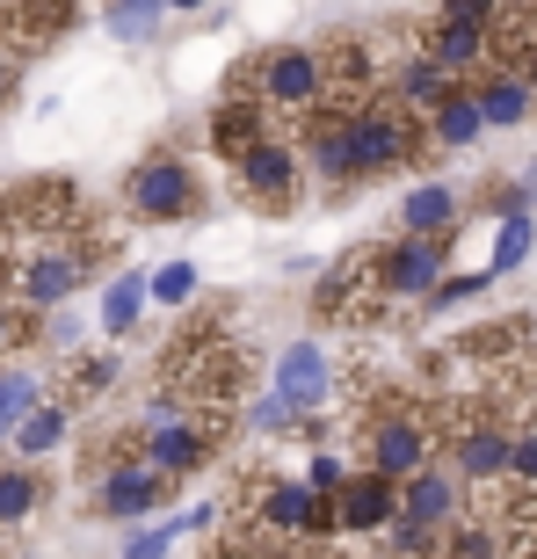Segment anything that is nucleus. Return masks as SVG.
Instances as JSON below:
<instances>
[{"label":"nucleus","mask_w":537,"mask_h":559,"mask_svg":"<svg viewBox=\"0 0 537 559\" xmlns=\"http://www.w3.org/2000/svg\"><path fill=\"white\" fill-rule=\"evenodd\" d=\"M211 443H218V415H182V407H153V415L139 421V436H131V451H139L145 465H160L167 479L196 473L211 457Z\"/></svg>","instance_id":"nucleus-8"},{"label":"nucleus","mask_w":537,"mask_h":559,"mask_svg":"<svg viewBox=\"0 0 537 559\" xmlns=\"http://www.w3.org/2000/svg\"><path fill=\"white\" fill-rule=\"evenodd\" d=\"M124 211L139 226H182L204 211V182L182 153H145L139 167L124 175Z\"/></svg>","instance_id":"nucleus-7"},{"label":"nucleus","mask_w":537,"mask_h":559,"mask_svg":"<svg viewBox=\"0 0 537 559\" xmlns=\"http://www.w3.org/2000/svg\"><path fill=\"white\" fill-rule=\"evenodd\" d=\"M306 479L320 487V495H342V479H349V473H342V457H327V451H320V457L306 465Z\"/></svg>","instance_id":"nucleus-33"},{"label":"nucleus","mask_w":537,"mask_h":559,"mask_svg":"<svg viewBox=\"0 0 537 559\" xmlns=\"http://www.w3.org/2000/svg\"><path fill=\"white\" fill-rule=\"evenodd\" d=\"M167 8H175V15H182V8H204V0H167Z\"/></svg>","instance_id":"nucleus-36"},{"label":"nucleus","mask_w":537,"mask_h":559,"mask_svg":"<svg viewBox=\"0 0 537 559\" xmlns=\"http://www.w3.org/2000/svg\"><path fill=\"white\" fill-rule=\"evenodd\" d=\"M117 385V356H81L73 371H65V400H95Z\"/></svg>","instance_id":"nucleus-27"},{"label":"nucleus","mask_w":537,"mask_h":559,"mask_svg":"<svg viewBox=\"0 0 537 559\" xmlns=\"http://www.w3.org/2000/svg\"><path fill=\"white\" fill-rule=\"evenodd\" d=\"M356 429H363V465H371V473H385V479H414L421 465H435V429H429V415H421L414 400H399V393L371 400Z\"/></svg>","instance_id":"nucleus-4"},{"label":"nucleus","mask_w":537,"mask_h":559,"mask_svg":"<svg viewBox=\"0 0 537 559\" xmlns=\"http://www.w3.org/2000/svg\"><path fill=\"white\" fill-rule=\"evenodd\" d=\"M232 516H240V538L276 545V552H298L312 538H342L334 495H320L312 479H290V473H248L232 487Z\"/></svg>","instance_id":"nucleus-1"},{"label":"nucleus","mask_w":537,"mask_h":559,"mask_svg":"<svg viewBox=\"0 0 537 559\" xmlns=\"http://www.w3.org/2000/svg\"><path fill=\"white\" fill-rule=\"evenodd\" d=\"M363 270H371V306H429V290L451 270V233L443 240H429V233L371 240L363 248Z\"/></svg>","instance_id":"nucleus-3"},{"label":"nucleus","mask_w":537,"mask_h":559,"mask_svg":"<svg viewBox=\"0 0 537 559\" xmlns=\"http://www.w3.org/2000/svg\"><path fill=\"white\" fill-rule=\"evenodd\" d=\"M443 451H451V473L473 479V487H494L509 479V451H516V421H501L494 407H465L443 436Z\"/></svg>","instance_id":"nucleus-9"},{"label":"nucleus","mask_w":537,"mask_h":559,"mask_svg":"<svg viewBox=\"0 0 537 559\" xmlns=\"http://www.w3.org/2000/svg\"><path fill=\"white\" fill-rule=\"evenodd\" d=\"M334 516H342V538H385L399 516V479L385 473H349L342 479V495H334Z\"/></svg>","instance_id":"nucleus-13"},{"label":"nucleus","mask_w":537,"mask_h":559,"mask_svg":"<svg viewBox=\"0 0 537 559\" xmlns=\"http://www.w3.org/2000/svg\"><path fill=\"white\" fill-rule=\"evenodd\" d=\"M211 559H298V552H276V545H254V538H240V531H232L226 545H211Z\"/></svg>","instance_id":"nucleus-32"},{"label":"nucleus","mask_w":537,"mask_h":559,"mask_svg":"<svg viewBox=\"0 0 537 559\" xmlns=\"http://www.w3.org/2000/svg\"><path fill=\"white\" fill-rule=\"evenodd\" d=\"M435 559H509L501 552V516H457L435 545Z\"/></svg>","instance_id":"nucleus-20"},{"label":"nucleus","mask_w":537,"mask_h":559,"mask_svg":"<svg viewBox=\"0 0 537 559\" xmlns=\"http://www.w3.org/2000/svg\"><path fill=\"white\" fill-rule=\"evenodd\" d=\"M429 131H435V145H473L479 131H487V109H479L473 87H457L451 103H443V109L429 117Z\"/></svg>","instance_id":"nucleus-22"},{"label":"nucleus","mask_w":537,"mask_h":559,"mask_svg":"<svg viewBox=\"0 0 537 559\" xmlns=\"http://www.w3.org/2000/svg\"><path fill=\"white\" fill-rule=\"evenodd\" d=\"M399 226H407V233H429V240H443V233L457 226V189H451V182H421V189H407V204H399Z\"/></svg>","instance_id":"nucleus-18"},{"label":"nucleus","mask_w":537,"mask_h":559,"mask_svg":"<svg viewBox=\"0 0 537 559\" xmlns=\"http://www.w3.org/2000/svg\"><path fill=\"white\" fill-rule=\"evenodd\" d=\"M232 167V197L248 211H262V218H284V211H298V197H306V153L284 139V131H268V139H254Z\"/></svg>","instance_id":"nucleus-6"},{"label":"nucleus","mask_w":537,"mask_h":559,"mask_svg":"<svg viewBox=\"0 0 537 559\" xmlns=\"http://www.w3.org/2000/svg\"><path fill=\"white\" fill-rule=\"evenodd\" d=\"M44 509V473L37 465H0V531H15Z\"/></svg>","instance_id":"nucleus-21"},{"label":"nucleus","mask_w":537,"mask_h":559,"mask_svg":"<svg viewBox=\"0 0 537 559\" xmlns=\"http://www.w3.org/2000/svg\"><path fill=\"white\" fill-rule=\"evenodd\" d=\"M457 487L465 479L451 473V465H421L414 479H399V531H421V538H443L465 509H457Z\"/></svg>","instance_id":"nucleus-11"},{"label":"nucleus","mask_w":537,"mask_h":559,"mask_svg":"<svg viewBox=\"0 0 537 559\" xmlns=\"http://www.w3.org/2000/svg\"><path fill=\"white\" fill-rule=\"evenodd\" d=\"M0 276H8V211H0Z\"/></svg>","instance_id":"nucleus-34"},{"label":"nucleus","mask_w":537,"mask_h":559,"mask_svg":"<svg viewBox=\"0 0 537 559\" xmlns=\"http://www.w3.org/2000/svg\"><path fill=\"white\" fill-rule=\"evenodd\" d=\"M457 87H465V81H457L451 66H435L429 51H407V59L393 66V95H399V109H414V117H435Z\"/></svg>","instance_id":"nucleus-14"},{"label":"nucleus","mask_w":537,"mask_h":559,"mask_svg":"<svg viewBox=\"0 0 537 559\" xmlns=\"http://www.w3.org/2000/svg\"><path fill=\"white\" fill-rule=\"evenodd\" d=\"M268 131H276V117H268L254 95H240V87L211 109V153H218V160H240V153H248L254 139H268Z\"/></svg>","instance_id":"nucleus-15"},{"label":"nucleus","mask_w":537,"mask_h":559,"mask_svg":"<svg viewBox=\"0 0 537 559\" xmlns=\"http://www.w3.org/2000/svg\"><path fill=\"white\" fill-rule=\"evenodd\" d=\"M153 298V284H139V276H124V284H109V298H103V328L109 334H124L131 320H139V306Z\"/></svg>","instance_id":"nucleus-26"},{"label":"nucleus","mask_w":537,"mask_h":559,"mask_svg":"<svg viewBox=\"0 0 537 559\" xmlns=\"http://www.w3.org/2000/svg\"><path fill=\"white\" fill-rule=\"evenodd\" d=\"M276 400H284L290 415H312V407L327 400V356L312 349V342H298V349L276 364Z\"/></svg>","instance_id":"nucleus-16"},{"label":"nucleus","mask_w":537,"mask_h":559,"mask_svg":"<svg viewBox=\"0 0 537 559\" xmlns=\"http://www.w3.org/2000/svg\"><path fill=\"white\" fill-rule=\"evenodd\" d=\"M240 95H254L268 117H312V109L334 103L327 51H312V44H276V51H262V59L248 66Z\"/></svg>","instance_id":"nucleus-2"},{"label":"nucleus","mask_w":537,"mask_h":559,"mask_svg":"<svg viewBox=\"0 0 537 559\" xmlns=\"http://www.w3.org/2000/svg\"><path fill=\"white\" fill-rule=\"evenodd\" d=\"M65 421H73V400H37V407L15 421V451L22 457L59 451V443H65Z\"/></svg>","instance_id":"nucleus-19"},{"label":"nucleus","mask_w":537,"mask_h":559,"mask_svg":"<svg viewBox=\"0 0 537 559\" xmlns=\"http://www.w3.org/2000/svg\"><path fill=\"white\" fill-rule=\"evenodd\" d=\"M0 436H15V421H0Z\"/></svg>","instance_id":"nucleus-37"},{"label":"nucleus","mask_w":537,"mask_h":559,"mask_svg":"<svg viewBox=\"0 0 537 559\" xmlns=\"http://www.w3.org/2000/svg\"><path fill=\"white\" fill-rule=\"evenodd\" d=\"M37 328H44V312H29L15 290H8V276H0V356L29 349V342H37Z\"/></svg>","instance_id":"nucleus-23"},{"label":"nucleus","mask_w":537,"mask_h":559,"mask_svg":"<svg viewBox=\"0 0 537 559\" xmlns=\"http://www.w3.org/2000/svg\"><path fill=\"white\" fill-rule=\"evenodd\" d=\"M530 240H537V218L530 211H509V218H501V248H494V276L516 270L523 254H530Z\"/></svg>","instance_id":"nucleus-28"},{"label":"nucleus","mask_w":537,"mask_h":559,"mask_svg":"<svg viewBox=\"0 0 537 559\" xmlns=\"http://www.w3.org/2000/svg\"><path fill=\"white\" fill-rule=\"evenodd\" d=\"M473 95H479V109H487V124H523L530 117V81H523L516 66H494V73H479L473 81Z\"/></svg>","instance_id":"nucleus-17"},{"label":"nucleus","mask_w":537,"mask_h":559,"mask_svg":"<svg viewBox=\"0 0 537 559\" xmlns=\"http://www.w3.org/2000/svg\"><path fill=\"white\" fill-rule=\"evenodd\" d=\"M189 290H196V270H189V262H167V270L153 276V298H160V306H182Z\"/></svg>","instance_id":"nucleus-31"},{"label":"nucleus","mask_w":537,"mask_h":559,"mask_svg":"<svg viewBox=\"0 0 537 559\" xmlns=\"http://www.w3.org/2000/svg\"><path fill=\"white\" fill-rule=\"evenodd\" d=\"M414 51H429L435 66H451L465 87H473L479 73L509 66V59H501V22H465V15H429V22H421V37H414Z\"/></svg>","instance_id":"nucleus-10"},{"label":"nucleus","mask_w":537,"mask_h":559,"mask_svg":"<svg viewBox=\"0 0 537 559\" xmlns=\"http://www.w3.org/2000/svg\"><path fill=\"white\" fill-rule=\"evenodd\" d=\"M211 516H218V509H189V516H182V523H153V531H145V538H131V545H124V559H160V552H167V545L182 538V531H204V523H211Z\"/></svg>","instance_id":"nucleus-25"},{"label":"nucleus","mask_w":537,"mask_h":559,"mask_svg":"<svg viewBox=\"0 0 537 559\" xmlns=\"http://www.w3.org/2000/svg\"><path fill=\"white\" fill-rule=\"evenodd\" d=\"M160 8L167 0H109V29L124 44H145L153 29H160Z\"/></svg>","instance_id":"nucleus-24"},{"label":"nucleus","mask_w":537,"mask_h":559,"mask_svg":"<svg viewBox=\"0 0 537 559\" xmlns=\"http://www.w3.org/2000/svg\"><path fill=\"white\" fill-rule=\"evenodd\" d=\"M523 22H530V29H537V0H523Z\"/></svg>","instance_id":"nucleus-35"},{"label":"nucleus","mask_w":537,"mask_h":559,"mask_svg":"<svg viewBox=\"0 0 537 559\" xmlns=\"http://www.w3.org/2000/svg\"><path fill=\"white\" fill-rule=\"evenodd\" d=\"M37 407V371H0V421H22Z\"/></svg>","instance_id":"nucleus-30"},{"label":"nucleus","mask_w":537,"mask_h":559,"mask_svg":"<svg viewBox=\"0 0 537 559\" xmlns=\"http://www.w3.org/2000/svg\"><path fill=\"white\" fill-rule=\"evenodd\" d=\"M509 487L537 495V415L516 421V451H509Z\"/></svg>","instance_id":"nucleus-29"},{"label":"nucleus","mask_w":537,"mask_h":559,"mask_svg":"<svg viewBox=\"0 0 537 559\" xmlns=\"http://www.w3.org/2000/svg\"><path fill=\"white\" fill-rule=\"evenodd\" d=\"M167 495H175V479H167L160 465H145L139 451H124V465H109L103 487H95V509L117 516V523H131V516H153Z\"/></svg>","instance_id":"nucleus-12"},{"label":"nucleus","mask_w":537,"mask_h":559,"mask_svg":"<svg viewBox=\"0 0 537 559\" xmlns=\"http://www.w3.org/2000/svg\"><path fill=\"white\" fill-rule=\"evenodd\" d=\"M421 131L429 117H414L399 103H356L349 109V182H371V175H399L407 160H421Z\"/></svg>","instance_id":"nucleus-5"}]
</instances>
